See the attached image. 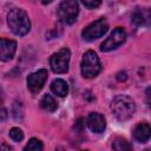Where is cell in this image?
<instances>
[{
    "mask_svg": "<svg viewBox=\"0 0 151 151\" xmlns=\"http://www.w3.org/2000/svg\"><path fill=\"white\" fill-rule=\"evenodd\" d=\"M111 110L118 120L124 122V120L130 119L133 116L136 111V105H134V101L129 96L120 94V96H117L112 100Z\"/></svg>",
    "mask_w": 151,
    "mask_h": 151,
    "instance_id": "2",
    "label": "cell"
},
{
    "mask_svg": "<svg viewBox=\"0 0 151 151\" xmlns=\"http://www.w3.org/2000/svg\"><path fill=\"white\" fill-rule=\"evenodd\" d=\"M7 118V110L4 107H0V122L5 120Z\"/></svg>",
    "mask_w": 151,
    "mask_h": 151,
    "instance_id": "21",
    "label": "cell"
},
{
    "mask_svg": "<svg viewBox=\"0 0 151 151\" xmlns=\"http://www.w3.org/2000/svg\"><path fill=\"white\" fill-rule=\"evenodd\" d=\"M47 76H48V73H47V70H45V68H41V70H38L37 72L31 73L27 77L28 90L32 93H38L42 88V86L47 79Z\"/></svg>",
    "mask_w": 151,
    "mask_h": 151,
    "instance_id": "8",
    "label": "cell"
},
{
    "mask_svg": "<svg viewBox=\"0 0 151 151\" xmlns=\"http://www.w3.org/2000/svg\"><path fill=\"white\" fill-rule=\"evenodd\" d=\"M107 28H109L107 21L104 18H100V19L91 22L88 26H86L81 32V37L85 40L91 41V40H94V39L103 37L106 33Z\"/></svg>",
    "mask_w": 151,
    "mask_h": 151,
    "instance_id": "6",
    "label": "cell"
},
{
    "mask_svg": "<svg viewBox=\"0 0 151 151\" xmlns=\"http://www.w3.org/2000/svg\"><path fill=\"white\" fill-rule=\"evenodd\" d=\"M2 103H4V92H2V90L0 87V106L2 105Z\"/></svg>",
    "mask_w": 151,
    "mask_h": 151,
    "instance_id": "22",
    "label": "cell"
},
{
    "mask_svg": "<svg viewBox=\"0 0 151 151\" xmlns=\"http://www.w3.org/2000/svg\"><path fill=\"white\" fill-rule=\"evenodd\" d=\"M51 91L58 97H65L68 92V85L63 79H54L51 84Z\"/></svg>",
    "mask_w": 151,
    "mask_h": 151,
    "instance_id": "13",
    "label": "cell"
},
{
    "mask_svg": "<svg viewBox=\"0 0 151 151\" xmlns=\"http://www.w3.org/2000/svg\"><path fill=\"white\" fill-rule=\"evenodd\" d=\"M151 136V129L147 123H139L133 129V137L139 143H145L150 139Z\"/></svg>",
    "mask_w": 151,
    "mask_h": 151,
    "instance_id": "11",
    "label": "cell"
},
{
    "mask_svg": "<svg viewBox=\"0 0 151 151\" xmlns=\"http://www.w3.org/2000/svg\"><path fill=\"white\" fill-rule=\"evenodd\" d=\"M9 137L14 142H21L24 139V132L19 127H12L9 130Z\"/></svg>",
    "mask_w": 151,
    "mask_h": 151,
    "instance_id": "17",
    "label": "cell"
},
{
    "mask_svg": "<svg viewBox=\"0 0 151 151\" xmlns=\"http://www.w3.org/2000/svg\"><path fill=\"white\" fill-rule=\"evenodd\" d=\"M13 117L17 120L22 119V107H21L20 103H14V105H13Z\"/></svg>",
    "mask_w": 151,
    "mask_h": 151,
    "instance_id": "18",
    "label": "cell"
},
{
    "mask_svg": "<svg viewBox=\"0 0 151 151\" xmlns=\"http://www.w3.org/2000/svg\"><path fill=\"white\" fill-rule=\"evenodd\" d=\"M125 40H126V32H125V29L122 28V27H116L111 32L109 38L100 45V50L103 52H110L112 50H116L120 45H123L125 42Z\"/></svg>",
    "mask_w": 151,
    "mask_h": 151,
    "instance_id": "7",
    "label": "cell"
},
{
    "mask_svg": "<svg viewBox=\"0 0 151 151\" xmlns=\"http://www.w3.org/2000/svg\"><path fill=\"white\" fill-rule=\"evenodd\" d=\"M86 124H87V127L94 133L104 132L105 126H106L104 116L98 112H91L86 118Z\"/></svg>",
    "mask_w": 151,
    "mask_h": 151,
    "instance_id": "9",
    "label": "cell"
},
{
    "mask_svg": "<svg viewBox=\"0 0 151 151\" xmlns=\"http://www.w3.org/2000/svg\"><path fill=\"white\" fill-rule=\"evenodd\" d=\"M71 52L68 48H61L60 51L53 53L50 58V65L54 73H65L68 70Z\"/></svg>",
    "mask_w": 151,
    "mask_h": 151,
    "instance_id": "5",
    "label": "cell"
},
{
    "mask_svg": "<svg viewBox=\"0 0 151 151\" xmlns=\"http://www.w3.org/2000/svg\"><path fill=\"white\" fill-rule=\"evenodd\" d=\"M117 79H118L119 81H125V80L127 79V74H126V72H125V71H120V72H118V73H117Z\"/></svg>",
    "mask_w": 151,
    "mask_h": 151,
    "instance_id": "20",
    "label": "cell"
},
{
    "mask_svg": "<svg viewBox=\"0 0 151 151\" xmlns=\"http://www.w3.org/2000/svg\"><path fill=\"white\" fill-rule=\"evenodd\" d=\"M1 149H8V150H12V147H11V146H7V145H2Z\"/></svg>",
    "mask_w": 151,
    "mask_h": 151,
    "instance_id": "25",
    "label": "cell"
},
{
    "mask_svg": "<svg viewBox=\"0 0 151 151\" xmlns=\"http://www.w3.org/2000/svg\"><path fill=\"white\" fill-rule=\"evenodd\" d=\"M149 19H150V13H149V9L146 8H136L131 17V21L136 26L145 25L149 21Z\"/></svg>",
    "mask_w": 151,
    "mask_h": 151,
    "instance_id": "12",
    "label": "cell"
},
{
    "mask_svg": "<svg viewBox=\"0 0 151 151\" xmlns=\"http://www.w3.org/2000/svg\"><path fill=\"white\" fill-rule=\"evenodd\" d=\"M17 51V42L14 40L0 38V60L9 61Z\"/></svg>",
    "mask_w": 151,
    "mask_h": 151,
    "instance_id": "10",
    "label": "cell"
},
{
    "mask_svg": "<svg viewBox=\"0 0 151 151\" xmlns=\"http://www.w3.org/2000/svg\"><path fill=\"white\" fill-rule=\"evenodd\" d=\"M40 107L44 110V111H47V112H53L58 109V104L57 101L54 100V98L50 94H45L41 100H40Z\"/></svg>",
    "mask_w": 151,
    "mask_h": 151,
    "instance_id": "14",
    "label": "cell"
},
{
    "mask_svg": "<svg viewBox=\"0 0 151 151\" xmlns=\"http://www.w3.org/2000/svg\"><path fill=\"white\" fill-rule=\"evenodd\" d=\"M58 18L63 24L72 25L78 17L79 7L76 0H63L58 7Z\"/></svg>",
    "mask_w": 151,
    "mask_h": 151,
    "instance_id": "4",
    "label": "cell"
},
{
    "mask_svg": "<svg viewBox=\"0 0 151 151\" xmlns=\"http://www.w3.org/2000/svg\"><path fill=\"white\" fill-rule=\"evenodd\" d=\"M40 1H41L44 5H47V4H51L53 0H40Z\"/></svg>",
    "mask_w": 151,
    "mask_h": 151,
    "instance_id": "24",
    "label": "cell"
},
{
    "mask_svg": "<svg viewBox=\"0 0 151 151\" xmlns=\"http://www.w3.org/2000/svg\"><path fill=\"white\" fill-rule=\"evenodd\" d=\"M24 150L25 151H41L42 150V144H41V142L39 139L32 138L27 143V145L24 147Z\"/></svg>",
    "mask_w": 151,
    "mask_h": 151,
    "instance_id": "16",
    "label": "cell"
},
{
    "mask_svg": "<svg viewBox=\"0 0 151 151\" xmlns=\"http://www.w3.org/2000/svg\"><path fill=\"white\" fill-rule=\"evenodd\" d=\"M81 2L84 4V6L88 9H93L100 6L101 0H81Z\"/></svg>",
    "mask_w": 151,
    "mask_h": 151,
    "instance_id": "19",
    "label": "cell"
},
{
    "mask_svg": "<svg viewBox=\"0 0 151 151\" xmlns=\"http://www.w3.org/2000/svg\"><path fill=\"white\" fill-rule=\"evenodd\" d=\"M7 24L15 35H25L31 28V22L27 13L20 8H13L7 15Z\"/></svg>",
    "mask_w": 151,
    "mask_h": 151,
    "instance_id": "1",
    "label": "cell"
},
{
    "mask_svg": "<svg viewBox=\"0 0 151 151\" xmlns=\"http://www.w3.org/2000/svg\"><path fill=\"white\" fill-rule=\"evenodd\" d=\"M146 97H147V105H150V88L146 90Z\"/></svg>",
    "mask_w": 151,
    "mask_h": 151,
    "instance_id": "23",
    "label": "cell"
},
{
    "mask_svg": "<svg viewBox=\"0 0 151 151\" xmlns=\"http://www.w3.org/2000/svg\"><path fill=\"white\" fill-rule=\"evenodd\" d=\"M112 147L117 151H125V150H131L132 149V146L129 144V142L125 138H122V137H117V138L113 139Z\"/></svg>",
    "mask_w": 151,
    "mask_h": 151,
    "instance_id": "15",
    "label": "cell"
},
{
    "mask_svg": "<svg viewBox=\"0 0 151 151\" xmlns=\"http://www.w3.org/2000/svg\"><path fill=\"white\" fill-rule=\"evenodd\" d=\"M80 70H81L83 77L85 78H93L98 76V73L101 71V64L94 51L90 50L83 55Z\"/></svg>",
    "mask_w": 151,
    "mask_h": 151,
    "instance_id": "3",
    "label": "cell"
}]
</instances>
